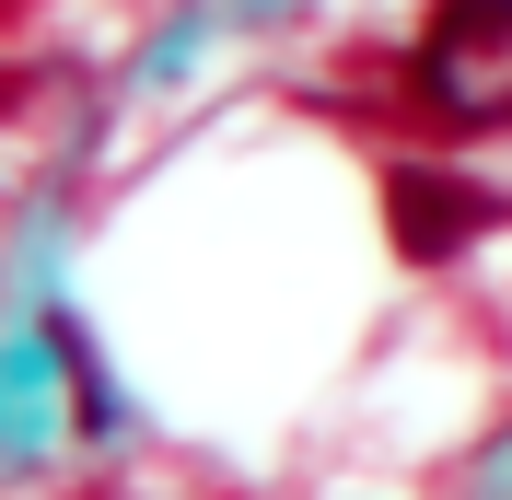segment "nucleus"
<instances>
[{"mask_svg":"<svg viewBox=\"0 0 512 500\" xmlns=\"http://www.w3.org/2000/svg\"><path fill=\"white\" fill-rule=\"evenodd\" d=\"M419 94L454 128H512V0H443L419 35Z\"/></svg>","mask_w":512,"mask_h":500,"instance_id":"1","label":"nucleus"},{"mask_svg":"<svg viewBox=\"0 0 512 500\" xmlns=\"http://www.w3.org/2000/svg\"><path fill=\"white\" fill-rule=\"evenodd\" d=\"M489 221H501V198L466 187V175H443V163H396V175H384V233H396L408 268H454Z\"/></svg>","mask_w":512,"mask_h":500,"instance_id":"2","label":"nucleus"}]
</instances>
